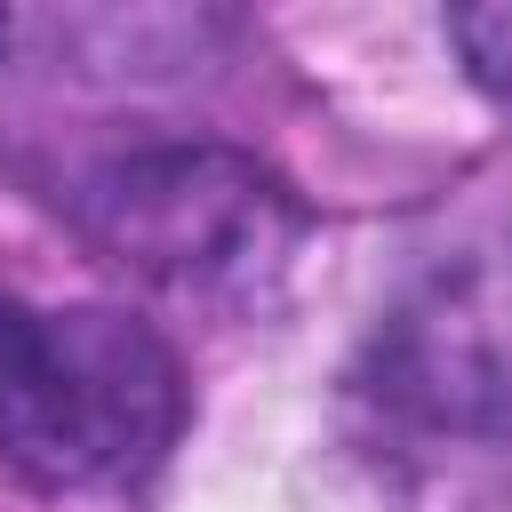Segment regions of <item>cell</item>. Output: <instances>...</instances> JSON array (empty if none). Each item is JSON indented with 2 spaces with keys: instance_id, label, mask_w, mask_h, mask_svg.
Returning <instances> with one entry per match:
<instances>
[{
  "instance_id": "obj_1",
  "label": "cell",
  "mask_w": 512,
  "mask_h": 512,
  "mask_svg": "<svg viewBox=\"0 0 512 512\" xmlns=\"http://www.w3.org/2000/svg\"><path fill=\"white\" fill-rule=\"evenodd\" d=\"M184 432L168 336L120 304L0 296V464L48 496L128 488Z\"/></svg>"
},
{
  "instance_id": "obj_2",
  "label": "cell",
  "mask_w": 512,
  "mask_h": 512,
  "mask_svg": "<svg viewBox=\"0 0 512 512\" xmlns=\"http://www.w3.org/2000/svg\"><path fill=\"white\" fill-rule=\"evenodd\" d=\"M72 216L120 272L200 304L272 296L304 240V208L288 200V184L232 144L120 152L80 184Z\"/></svg>"
},
{
  "instance_id": "obj_3",
  "label": "cell",
  "mask_w": 512,
  "mask_h": 512,
  "mask_svg": "<svg viewBox=\"0 0 512 512\" xmlns=\"http://www.w3.org/2000/svg\"><path fill=\"white\" fill-rule=\"evenodd\" d=\"M360 400L416 448L512 456V232L432 256L376 312Z\"/></svg>"
},
{
  "instance_id": "obj_4",
  "label": "cell",
  "mask_w": 512,
  "mask_h": 512,
  "mask_svg": "<svg viewBox=\"0 0 512 512\" xmlns=\"http://www.w3.org/2000/svg\"><path fill=\"white\" fill-rule=\"evenodd\" d=\"M448 48L464 80L512 120V8H448Z\"/></svg>"
},
{
  "instance_id": "obj_5",
  "label": "cell",
  "mask_w": 512,
  "mask_h": 512,
  "mask_svg": "<svg viewBox=\"0 0 512 512\" xmlns=\"http://www.w3.org/2000/svg\"><path fill=\"white\" fill-rule=\"evenodd\" d=\"M0 48H8V16H0Z\"/></svg>"
}]
</instances>
